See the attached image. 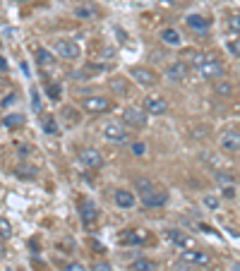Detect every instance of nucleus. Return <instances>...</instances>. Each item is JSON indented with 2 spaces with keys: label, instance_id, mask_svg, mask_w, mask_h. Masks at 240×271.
Segmentation results:
<instances>
[{
  "label": "nucleus",
  "instance_id": "1",
  "mask_svg": "<svg viewBox=\"0 0 240 271\" xmlns=\"http://www.w3.org/2000/svg\"><path fill=\"white\" fill-rule=\"evenodd\" d=\"M195 70H197V75L202 77V79H209V82H214V79H223V67H221V63H218L216 58L204 55V58L195 65Z\"/></svg>",
  "mask_w": 240,
  "mask_h": 271
},
{
  "label": "nucleus",
  "instance_id": "2",
  "mask_svg": "<svg viewBox=\"0 0 240 271\" xmlns=\"http://www.w3.org/2000/svg\"><path fill=\"white\" fill-rule=\"evenodd\" d=\"M82 108L87 113H106V110L113 108V101L106 96H87L82 101Z\"/></svg>",
  "mask_w": 240,
  "mask_h": 271
},
{
  "label": "nucleus",
  "instance_id": "3",
  "mask_svg": "<svg viewBox=\"0 0 240 271\" xmlns=\"http://www.w3.org/2000/svg\"><path fill=\"white\" fill-rule=\"evenodd\" d=\"M166 202H168V192L159 190V187H154V190L142 195V206H147V209H161Z\"/></svg>",
  "mask_w": 240,
  "mask_h": 271
},
{
  "label": "nucleus",
  "instance_id": "4",
  "mask_svg": "<svg viewBox=\"0 0 240 271\" xmlns=\"http://www.w3.org/2000/svg\"><path fill=\"white\" fill-rule=\"evenodd\" d=\"M55 53L65 60H75V58H79V44L72 39H60V41H55Z\"/></svg>",
  "mask_w": 240,
  "mask_h": 271
},
{
  "label": "nucleus",
  "instance_id": "5",
  "mask_svg": "<svg viewBox=\"0 0 240 271\" xmlns=\"http://www.w3.org/2000/svg\"><path fill=\"white\" fill-rule=\"evenodd\" d=\"M130 77H135V82H137V84H142V87H154V84L159 82V77L154 75L149 67H140V65L132 67Z\"/></svg>",
  "mask_w": 240,
  "mask_h": 271
},
{
  "label": "nucleus",
  "instance_id": "6",
  "mask_svg": "<svg viewBox=\"0 0 240 271\" xmlns=\"http://www.w3.org/2000/svg\"><path fill=\"white\" fill-rule=\"evenodd\" d=\"M209 254L207 252H202V249H185L183 252V264H187V266H207L209 264Z\"/></svg>",
  "mask_w": 240,
  "mask_h": 271
},
{
  "label": "nucleus",
  "instance_id": "7",
  "mask_svg": "<svg viewBox=\"0 0 240 271\" xmlns=\"http://www.w3.org/2000/svg\"><path fill=\"white\" fill-rule=\"evenodd\" d=\"M123 120H125V125H130L135 130H142L144 125H147V113L140 108H125Z\"/></svg>",
  "mask_w": 240,
  "mask_h": 271
},
{
  "label": "nucleus",
  "instance_id": "8",
  "mask_svg": "<svg viewBox=\"0 0 240 271\" xmlns=\"http://www.w3.org/2000/svg\"><path fill=\"white\" fill-rule=\"evenodd\" d=\"M187 75H190V67L183 63V60H175L171 65L166 67V77L171 79V82H185Z\"/></svg>",
  "mask_w": 240,
  "mask_h": 271
},
{
  "label": "nucleus",
  "instance_id": "9",
  "mask_svg": "<svg viewBox=\"0 0 240 271\" xmlns=\"http://www.w3.org/2000/svg\"><path fill=\"white\" fill-rule=\"evenodd\" d=\"M101 134H103L108 142H125V140H128V132H125V127L118 125V122H106V125L101 127Z\"/></svg>",
  "mask_w": 240,
  "mask_h": 271
},
{
  "label": "nucleus",
  "instance_id": "10",
  "mask_svg": "<svg viewBox=\"0 0 240 271\" xmlns=\"http://www.w3.org/2000/svg\"><path fill=\"white\" fill-rule=\"evenodd\" d=\"M168 238H171V242H173L175 247H180V249H192L195 247V240L190 238L187 233L178 230V228H171V230H168Z\"/></svg>",
  "mask_w": 240,
  "mask_h": 271
},
{
  "label": "nucleus",
  "instance_id": "11",
  "mask_svg": "<svg viewBox=\"0 0 240 271\" xmlns=\"http://www.w3.org/2000/svg\"><path fill=\"white\" fill-rule=\"evenodd\" d=\"M79 161H82L84 168H101L103 156H101V152H96V149H84V152H79Z\"/></svg>",
  "mask_w": 240,
  "mask_h": 271
},
{
  "label": "nucleus",
  "instance_id": "12",
  "mask_svg": "<svg viewBox=\"0 0 240 271\" xmlns=\"http://www.w3.org/2000/svg\"><path fill=\"white\" fill-rule=\"evenodd\" d=\"M166 101L161 96H147L144 98V110H147V115H164L166 113Z\"/></svg>",
  "mask_w": 240,
  "mask_h": 271
},
{
  "label": "nucleus",
  "instance_id": "13",
  "mask_svg": "<svg viewBox=\"0 0 240 271\" xmlns=\"http://www.w3.org/2000/svg\"><path fill=\"white\" fill-rule=\"evenodd\" d=\"M221 147L230 154L240 152V134L238 132H226V134H221Z\"/></svg>",
  "mask_w": 240,
  "mask_h": 271
},
{
  "label": "nucleus",
  "instance_id": "14",
  "mask_svg": "<svg viewBox=\"0 0 240 271\" xmlns=\"http://www.w3.org/2000/svg\"><path fill=\"white\" fill-rule=\"evenodd\" d=\"M79 214H82V221H84V223H87V226H91V223H94V221H96L98 218V211H96V206H94V202H82V204H79Z\"/></svg>",
  "mask_w": 240,
  "mask_h": 271
},
{
  "label": "nucleus",
  "instance_id": "15",
  "mask_svg": "<svg viewBox=\"0 0 240 271\" xmlns=\"http://www.w3.org/2000/svg\"><path fill=\"white\" fill-rule=\"evenodd\" d=\"M144 240H147V233L140 230V228H135V230H125V233L120 235V242H125V245H142Z\"/></svg>",
  "mask_w": 240,
  "mask_h": 271
},
{
  "label": "nucleus",
  "instance_id": "16",
  "mask_svg": "<svg viewBox=\"0 0 240 271\" xmlns=\"http://www.w3.org/2000/svg\"><path fill=\"white\" fill-rule=\"evenodd\" d=\"M108 87H110V91H113L115 96H128V91H130V84H128L125 77H110Z\"/></svg>",
  "mask_w": 240,
  "mask_h": 271
},
{
  "label": "nucleus",
  "instance_id": "17",
  "mask_svg": "<svg viewBox=\"0 0 240 271\" xmlns=\"http://www.w3.org/2000/svg\"><path fill=\"white\" fill-rule=\"evenodd\" d=\"M113 199H115V204H118L120 209H132V206H135V195L128 192V190H115Z\"/></svg>",
  "mask_w": 240,
  "mask_h": 271
},
{
  "label": "nucleus",
  "instance_id": "18",
  "mask_svg": "<svg viewBox=\"0 0 240 271\" xmlns=\"http://www.w3.org/2000/svg\"><path fill=\"white\" fill-rule=\"evenodd\" d=\"M185 22H187V27H190V29H195V32H207L209 24H211L207 17H202V15H190Z\"/></svg>",
  "mask_w": 240,
  "mask_h": 271
},
{
  "label": "nucleus",
  "instance_id": "19",
  "mask_svg": "<svg viewBox=\"0 0 240 271\" xmlns=\"http://www.w3.org/2000/svg\"><path fill=\"white\" fill-rule=\"evenodd\" d=\"M159 269V264L154 259H147V257H140V259H135L130 264V271H156Z\"/></svg>",
  "mask_w": 240,
  "mask_h": 271
},
{
  "label": "nucleus",
  "instance_id": "20",
  "mask_svg": "<svg viewBox=\"0 0 240 271\" xmlns=\"http://www.w3.org/2000/svg\"><path fill=\"white\" fill-rule=\"evenodd\" d=\"M161 41H164L166 46H180V41H183V36L175 32L173 27H166L164 32H161Z\"/></svg>",
  "mask_w": 240,
  "mask_h": 271
},
{
  "label": "nucleus",
  "instance_id": "21",
  "mask_svg": "<svg viewBox=\"0 0 240 271\" xmlns=\"http://www.w3.org/2000/svg\"><path fill=\"white\" fill-rule=\"evenodd\" d=\"M75 15L79 20H94V17H96V8H94V5H79L75 10Z\"/></svg>",
  "mask_w": 240,
  "mask_h": 271
},
{
  "label": "nucleus",
  "instance_id": "22",
  "mask_svg": "<svg viewBox=\"0 0 240 271\" xmlns=\"http://www.w3.org/2000/svg\"><path fill=\"white\" fill-rule=\"evenodd\" d=\"M36 63L41 67L51 65L53 63V55H51V51H46V48H36Z\"/></svg>",
  "mask_w": 240,
  "mask_h": 271
},
{
  "label": "nucleus",
  "instance_id": "23",
  "mask_svg": "<svg viewBox=\"0 0 240 271\" xmlns=\"http://www.w3.org/2000/svg\"><path fill=\"white\" fill-rule=\"evenodd\" d=\"M135 187H137V192H149V190H154V183L149 180V178H144V175H140V178H135Z\"/></svg>",
  "mask_w": 240,
  "mask_h": 271
},
{
  "label": "nucleus",
  "instance_id": "24",
  "mask_svg": "<svg viewBox=\"0 0 240 271\" xmlns=\"http://www.w3.org/2000/svg\"><path fill=\"white\" fill-rule=\"evenodd\" d=\"M214 91H216L218 96H233V87H230L228 82H223V79H218L216 84H214Z\"/></svg>",
  "mask_w": 240,
  "mask_h": 271
},
{
  "label": "nucleus",
  "instance_id": "25",
  "mask_svg": "<svg viewBox=\"0 0 240 271\" xmlns=\"http://www.w3.org/2000/svg\"><path fill=\"white\" fill-rule=\"evenodd\" d=\"M3 122H5V127L15 130V127H22V125H24V115H17V113H12V115H8V118L3 120Z\"/></svg>",
  "mask_w": 240,
  "mask_h": 271
},
{
  "label": "nucleus",
  "instance_id": "26",
  "mask_svg": "<svg viewBox=\"0 0 240 271\" xmlns=\"http://www.w3.org/2000/svg\"><path fill=\"white\" fill-rule=\"evenodd\" d=\"M44 130H46V134H58V122H55L53 115H48L44 120Z\"/></svg>",
  "mask_w": 240,
  "mask_h": 271
},
{
  "label": "nucleus",
  "instance_id": "27",
  "mask_svg": "<svg viewBox=\"0 0 240 271\" xmlns=\"http://www.w3.org/2000/svg\"><path fill=\"white\" fill-rule=\"evenodd\" d=\"M60 91H63V89H60V84H55V82L46 84V94L53 98V101H58V98H60Z\"/></svg>",
  "mask_w": 240,
  "mask_h": 271
},
{
  "label": "nucleus",
  "instance_id": "28",
  "mask_svg": "<svg viewBox=\"0 0 240 271\" xmlns=\"http://www.w3.org/2000/svg\"><path fill=\"white\" fill-rule=\"evenodd\" d=\"M63 115H65V122H67V125H70V127L79 122V115H77V113H75V108H65V110H63Z\"/></svg>",
  "mask_w": 240,
  "mask_h": 271
},
{
  "label": "nucleus",
  "instance_id": "29",
  "mask_svg": "<svg viewBox=\"0 0 240 271\" xmlns=\"http://www.w3.org/2000/svg\"><path fill=\"white\" fill-rule=\"evenodd\" d=\"M0 238H12V226L5 218H0Z\"/></svg>",
  "mask_w": 240,
  "mask_h": 271
},
{
  "label": "nucleus",
  "instance_id": "30",
  "mask_svg": "<svg viewBox=\"0 0 240 271\" xmlns=\"http://www.w3.org/2000/svg\"><path fill=\"white\" fill-rule=\"evenodd\" d=\"M130 152L135 154V156H144V154H147V144H144V142H135Z\"/></svg>",
  "mask_w": 240,
  "mask_h": 271
},
{
  "label": "nucleus",
  "instance_id": "31",
  "mask_svg": "<svg viewBox=\"0 0 240 271\" xmlns=\"http://www.w3.org/2000/svg\"><path fill=\"white\" fill-rule=\"evenodd\" d=\"M32 108H34V113H41V98H39V91H32Z\"/></svg>",
  "mask_w": 240,
  "mask_h": 271
},
{
  "label": "nucleus",
  "instance_id": "32",
  "mask_svg": "<svg viewBox=\"0 0 240 271\" xmlns=\"http://www.w3.org/2000/svg\"><path fill=\"white\" fill-rule=\"evenodd\" d=\"M228 51L235 58H240V39H233V41H228Z\"/></svg>",
  "mask_w": 240,
  "mask_h": 271
},
{
  "label": "nucleus",
  "instance_id": "33",
  "mask_svg": "<svg viewBox=\"0 0 240 271\" xmlns=\"http://www.w3.org/2000/svg\"><path fill=\"white\" fill-rule=\"evenodd\" d=\"M63 271H87V269H84V264H79V261H70V264H65Z\"/></svg>",
  "mask_w": 240,
  "mask_h": 271
},
{
  "label": "nucleus",
  "instance_id": "34",
  "mask_svg": "<svg viewBox=\"0 0 240 271\" xmlns=\"http://www.w3.org/2000/svg\"><path fill=\"white\" fill-rule=\"evenodd\" d=\"M204 206H207V209H218V199L216 197H211V195H207L204 197Z\"/></svg>",
  "mask_w": 240,
  "mask_h": 271
},
{
  "label": "nucleus",
  "instance_id": "35",
  "mask_svg": "<svg viewBox=\"0 0 240 271\" xmlns=\"http://www.w3.org/2000/svg\"><path fill=\"white\" fill-rule=\"evenodd\" d=\"M228 27L233 29V32H240V15H233L228 20Z\"/></svg>",
  "mask_w": 240,
  "mask_h": 271
},
{
  "label": "nucleus",
  "instance_id": "36",
  "mask_svg": "<svg viewBox=\"0 0 240 271\" xmlns=\"http://www.w3.org/2000/svg\"><path fill=\"white\" fill-rule=\"evenodd\" d=\"M17 173H20V178H29V180L36 175V173H34V168H24V166H22V168H17Z\"/></svg>",
  "mask_w": 240,
  "mask_h": 271
},
{
  "label": "nucleus",
  "instance_id": "37",
  "mask_svg": "<svg viewBox=\"0 0 240 271\" xmlns=\"http://www.w3.org/2000/svg\"><path fill=\"white\" fill-rule=\"evenodd\" d=\"M91 271H113V266H110L108 261H96V264H94V269Z\"/></svg>",
  "mask_w": 240,
  "mask_h": 271
},
{
  "label": "nucleus",
  "instance_id": "38",
  "mask_svg": "<svg viewBox=\"0 0 240 271\" xmlns=\"http://www.w3.org/2000/svg\"><path fill=\"white\" fill-rule=\"evenodd\" d=\"M223 197L233 199V197H235V187H233V185H226V187H223Z\"/></svg>",
  "mask_w": 240,
  "mask_h": 271
},
{
  "label": "nucleus",
  "instance_id": "39",
  "mask_svg": "<svg viewBox=\"0 0 240 271\" xmlns=\"http://www.w3.org/2000/svg\"><path fill=\"white\" fill-rule=\"evenodd\" d=\"M5 70H8V60L0 55V72H5Z\"/></svg>",
  "mask_w": 240,
  "mask_h": 271
},
{
  "label": "nucleus",
  "instance_id": "40",
  "mask_svg": "<svg viewBox=\"0 0 240 271\" xmlns=\"http://www.w3.org/2000/svg\"><path fill=\"white\" fill-rule=\"evenodd\" d=\"M3 103H5V106H12V103H15V96H12V94H10V96L5 98V101H3Z\"/></svg>",
  "mask_w": 240,
  "mask_h": 271
},
{
  "label": "nucleus",
  "instance_id": "41",
  "mask_svg": "<svg viewBox=\"0 0 240 271\" xmlns=\"http://www.w3.org/2000/svg\"><path fill=\"white\" fill-rule=\"evenodd\" d=\"M175 271H192V269H190V266H187V264H185V266H178V269H175Z\"/></svg>",
  "mask_w": 240,
  "mask_h": 271
},
{
  "label": "nucleus",
  "instance_id": "42",
  "mask_svg": "<svg viewBox=\"0 0 240 271\" xmlns=\"http://www.w3.org/2000/svg\"><path fill=\"white\" fill-rule=\"evenodd\" d=\"M15 3H27V0H15Z\"/></svg>",
  "mask_w": 240,
  "mask_h": 271
},
{
  "label": "nucleus",
  "instance_id": "43",
  "mask_svg": "<svg viewBox=\"0 0 240 271\" xmlns=\"http://www.w3.org/2000/svg\"><path fill=\"white\" fill-rule=\"evenodd\" d=\"M235 269H238V271H240V264H235Z\"/></svg>",
  "mask_w": 240,
  "mask_h": 271
}]
</instances>
